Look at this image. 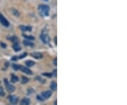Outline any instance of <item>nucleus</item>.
<instances>
[{
	"mask_svg": "<svg viewBox=\"0 0 127 105\" xmlns=\"http://www.w3.org/2000/svg\"><path fill=\"white\" fill-rule=\"evenodd\" d=\"M0 23L1 24V25H3L5 27H8L9 26V22L7 21V19L2 15L0 14Z\"/></svg>",
	"mask_w": 127,
	"mask_h": 105,
	"instance_id": "3",
	"label": "nucleus"
},
{
	"mask_svg": "<svg viewBox=\"0 0 127 105\" xmlns=\"http://www.w3.org/2000/svg\"><path fill=\"white\" fill-rule=\"evenodd\" d=\"M19 65H17V64H13L12 67L13 68L14 70H19Z\"/></svg>",
	"mask_w": 127,
	"mask_h": 105,
	"instance_id": "20",
	"label": "nucleus"
},
{
	"mask_svg": "<svg viewBox=\"0 0 127 105\" xmlns=\"http://www.w3.org/2000/svg\"><path fill=\"white\" fill-rule=\"evenodd\" d=\"M26 55H27V52H23L21 55H20V56L18 57V59H22V58L26 57Z\"/></svg>",
	"mask_w": 127,
	"mask_h": 105,
	"instance_id": "22",
	"label": "nucleus"
},
{
	"mask_svg": "<svg viewBox=\"0 0 127 105\" xmlns=\"http://www.w3.org/2000/svg\"><path fill=\"white\" fill-rule=\"evenodd\" d=\"M52 92L51 91H45V92H43L42 93V97L44 99V100H46V99H49L51 96H52Z\"/></svg>",
	"mask_w": 127,
	"mask_h": 105,
	"instance_id": "8",
	"label": "nucleus"
},
{
	"mask_svg": "<svg viewBox=\"0 0 127 105\" xmlns=\"http://www.w3.org/2000/svg\"><path fill=\"white\" fill-rule=\"evenodd\" d=\"M43 76H46V77H52V73H49V72H47V73H43L42 74Z\"/></svg>",
	"mask_w": 127,
	"mask_h": 105,
	"instance_id": "21",
	"label": "nucleus"
},
{
	"mask_svg": "<svg viewBox=\"0 0 127 105\" xmlns=\"http://www.w3.org/2000/svg\"><path fill=\"white\" fill-rule=\"evenodd\" d=\"M57 58H54V61H53V63H54V65L55 66H57Z\"/></svg>",
	"mask_w": 127,
	"mask_h": 105,
	"instance_id": "27",
	"label": "nucleus"
},
{
	"mask_svg": "<svg viewBox=\"0 0 127 105\" xmlns=\"http://www.w3.org/2000/svg\"><path fill=\"white\" fill-rule=\"evenodd\" d=\"M18 60V56H13L11 57V60H13V61H16Z\"/></svg>",
	"mask_w": 127,
	"mask_h": 105,
	"instance_id": "25",
	"label": "nucleus"
},
{
	"mask_svg": "<svg viewBox=\"0 0 127 105\" xmlns=\"http://www.w3.org/2000/svg\"><path fill=\"white\" fill-rule=\"evenodd\" d=\"M4 84H5L6 88V90H7V91H8L9 92H13L15 91V87L13 86L12 85H11V84L9 82V81L7 80V79L5 78V79L4 80Z\"/></svg>",
	"mask_w": 127,
	"mask_h": 105,
	"instance_id": "2",
	"label": "nucleus"
},
{
	"mask_svg": "<svg viewBox=\"0 0 127 105\" xmlns=\"http://www.w3.org/2000/svg\"><path fill=\"white\" fill-rule=\"evenodd\" d=\"M0 45H1V46H2V47H3L4 48H5L6 47V45H5L4 43H0Z\"/></svg>",
	"mask_w": 127,
	"mask_h": 105,
	"instance_id": "28",
	"label": "nucleus"
},
{
	"mask_svg": "<svg viewBox=\"0 0 127 105\" xmlns=\"http://www.w3.org/2000/svg\"><path fill=\"white\" fill-rule=\"evenodd\" d=\"M25 64H26L28 67H32V66H33L34 65H35V62L34 61H33V60H27V61H26Z\"/></svg>",
	"mask_w": 127,
	"mask_h": 105,
	"instance_id": "14",
	"label": "nucleus"
},
{
	"mask_svg": "<svg viewBox=\"0 0 127 105\" xmlns=\"http://www.w3.org/2000/svg\"><path fill=\"white\" fill-rule=\"evenodd\" d=\"M13 50H14L16 52H18V51H20L21 50V46L18 44V42L13 43Z\"/></svg>",
	"mask_w": 127,
	"mask_h": 105,
	"instance_id": "10",
	"label": "nucleus"
},
{
	"mask_svg": "<svg viewBox=\"0 0 127 105\" xmlns=\"http://www.w3.org/2000/svg\"><path fill=\"white\" fill-rule=\"evenodd\" d=\"M11 11H12V12H13V15H15V16H20L19 12H18V11H16V9H11Z\"/></svg>",
	"mask_w": 127,
	"mask_h": 105,
	"instance_id": "19",
	"label": "nucleus"
},
{
	"mask_svg": "<svg viewBox=\"0 0 127 105\" xmlns=\"http://www.w3.org/2000/svg\"><path fill=\"white\" fill-rule=\"evenodd\" d=\"M0 83H1V82H0Z\"/></svg>",
	"mask_w": 127,
	"mask_h": 105,
	"instance_id": "31",
	"label": "nucleus"
},
{
	"mask_svg": "<svg viewBox=\"0 0 127 105\" xmlns=\"http://www.w3.org/2000/svg\"><path fill=\"white\" fill-rule=\"evenodd\" d=\"M4 90L1 87H0V95L1 96H4Z\"/></svg>",
	"mask_w": 127,
	"mask_h": 105,
	"instance_id": "24",
	"label": "nucleus"
},
{
	"mask_svg": "<svg viewBox=\"0 0 127 105\" xmlns=\"http://www.w3.org/2000/svg\"><path fill=\"white\" fill-rule=\"evenodd\" d=\"M52 76L57 77V70H54V72H52Z\"/></svg>",
	"mask_w": 127,
	"mask_h": 105,
	"instance_id": "26",
	"label": "nucleus"
},
{
	"mask_svg": "<svg viewBox=\"0 0 127 105\" xmlns=\"http://www.w3.org/2000/svg\"><path fill=\"white\" fill-rule=\"evenodd\" d=\"M19 70H21V72H24V73H26L27 75H33V72H32V71L30 69H28L26 67L22 66V65L19 66Z\"/></svg>",
	"mask_w": 127,
	"mask_h": 105,
	"instance_id": "4",
	"label": "nucleus"
},
{
	"mask_svg": "<svg viewBox=\"0 0 127 105\" xmlns=\"http://www.w3.org/2000/svg\"><path fill=\"white\" fill-rule=\"evenodd\" d=\"M31 55L33 57H34V58H35V59H38V60L41 59V58H42V57H43L42 53L40 52H32V53L31 54Z\"/></svg>",
	"mask_w": 127,
	"mask_h": 105,
	"instance_id": "7",
	"label": "nucleus"
},
{
	"mask_svg": "<svg viewBox=\"0 0 127 105\" xmlns=\"http://www.w3.org/2000/svg\"><path fill=\"white\" fill-rule=\"evenodd\" d=\"M19 29L22 31H31V30H32V27L31 26H23V25L20 26Z\"/></svg>",
	"mask_w": 127,
	"mask_h": 105,
	"instance_id": "9",
	"label": "nucleus"
},
{
	"mask_svg": "<svg viewBox=\"0 0 127 105\" xmlns=\"http://www.w3.org/2000/svg\"><path fill=\"white\" fill-rule=\"evenodd\" d=\"M40 39L42 41V42L45 44H49L50 41V38L48 35L42 33L40 35Z\"/></svg>",
	"mask_w": 127,
	"mask_h": 105,
	"instance_id": "5",
	"label": "nucleus"
},
{
	"mask_svg": "<svg viewBox=\"0 0 127 105\" xmlns=\"http://www.w3.org/2000/svg\"><path fill=\"white\" fill-rule=\"evenodd\" d=\"M8 99H9V102L11 104H12V105H16L18 102V98L16 96H15V95H10L8 97Z\"/></svg>",
	"mask_w": 127,
	"mask_h": 105,
	"instance_id": "6",
	"label": "nucleus"
},
{
	"mask_svg": "<svg viewBox=\"0 0 127 105\" xmlns=\"http://www.w3.org/2000/svg\"><path fill=\"white\" fill-rule=\"evenodd\" d=\"M18 77L16 75H11V82L12 83H15V82H18Z\"/></svg>",
	"mask_w": 127,
	"mask_h": 105,
	"instance_id": "13",
	"label": "nucleus"
},
{
	"mask_svg": "<svg viewBox=\"0 0 127 105\" xmlns=\"http://www.w3.org/2000/svg\"><path fill=\"white\" fill-rule=\"evenodd\" d=\"M44 1H47V0H44Z\"/></svg>",
	"mask_w": 127,
	"mask_h": 105,
	"instance_id": "30",
	"label": "nucleus"
},
{
	"mask_svg": "<svg viewBox=\"0 0 127 105\" xmlns=\"http://www.w3.org/2000/svg\"><path fill=\"white\" fill-rule=\"evenodd\" d=\"M6 38H7V39H9V40H10V41H11L13 43L18 42V38H17L16 36H9V37H7Z\"/></svg>",
	"mask_w": 127,
	"mask_h": 105,
	"instance_id": "16",
	"label": "nucleus"
},
{
	"mask_svg": "<svg viewBox=\"0 0 127 105\" xmlns=\"http://www.w3.org/2000/svg\"><path fill=\"white\" fill-rule=\"evenodd\" d=\"M29 81H30V80H29L28 78H27L26 77H24V76L22 77V79H21V83H22V84H26V83H28Z\"/></svg>",
	"mask_w": 127,
	"mask_h": 105,
	"instance_id": "17",
	"label": "nucleus"
},
{
	"mask_svg": "<svg viewBox=\"0 0 127 105\" xmlns=\"http://www.w3.org/2000/svg\"><path fill=\"white\" fill-rule=\"evenodd\" d=\"M23 44L26 46H33L34 43L33 42H31V41H23Z\"/></svg>",
	"mask_w": 127,
	"mask_h": 105,
	"instance_id": "15",
	"label": "nucleus"
},
{
	"mask_svg": "<svg viewBox=\"0 0 127 105\" xmlns=\"http://www.w3.org/2000/svg\"><path fill=\"white\" fill-rule=\"evenodd\" d=\"M23 37H25L26 38L28 39L29 41H33V40L35 39V38L33 36H28V35H26V34H23Z\"/></svg>",
	"mask_w": 127,
	"mask_h": 105,
	"instance_id": "18",
	"label": "nucleus"
},
{
	"mask_svg": "<svg viewBox=\"0 0 127 105\" xmlns=\"http://www.w3.org/2000/svg\"><path fill=\"white\" fill-rule=\"evenodd\" d=\"M54 43H55V45L57 46V37L54 38Z\"/></svg>",
	"mask_w": 127,
	"mask_h": 105,
	"instance_id": "29",
	"label": "nucleus"
},
{
	"mask_svg": "<svg viewBox=\"0 0 127 105\" xmlns=\"http://www.w3.org/2000/svg\"><path fill=\"white\" fill-rule=\"evenodd\" d=\"M37 99L39 100V101H41V102H43L44 100V99L42 97V95H38L37 96Z\"/></svg>",
	"mask_w": 127,
	"mask_h": 105,
	"instance_id": "23",
	"label": "nucleus"
},
{
	"mask_svg": "<svg viewBox=\"0 0 127 105\" xmlns=\"http://www.w3.org/2000/svg\"><path fill=\"white\" fill-rule=\"evenodd\" d=\"M39 9L45 16L49 15V6H47L46 4H41V5L39 6Z\"/></svg>",
	"mask_w": 127,
	"mask_h": 105,
	"instance_id": "1",
	"label": "nucleus"
},
{
	"mask_svg": "<svg viewBox=\"0 0 127 105\" xmlns=\"http://www.w3.org/2000/svg\"><path fill=\"white\" fill-rule=\"evenodd\" d=\"M50 88L52 91H57V82H52L50 85Z\"/></svg>",
	"mask_w": 127,
	"mask_h": 105,
	"instance_id": "12",
	"label": "nucleus"
},
{
	"mask_svg": "<svg viewBox=\"0 0 127 105\" xmlns=\"http://www.w3.org/2000/svg\"><path fill=\"white\" fill-rule=\"evenodd\" d=\"M21 104L23 105H28L31 104V100L28 98H23L21 101Z\"/></svg>",
	"mask_w": 127,
	"mask_h": 105,
	"instance_id": "11",
	"label": "nucleus"
}]
</instances>
